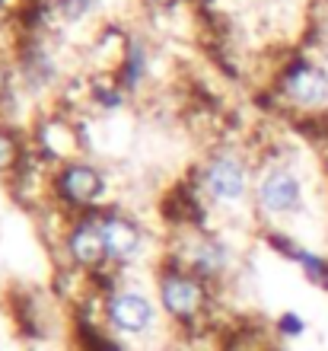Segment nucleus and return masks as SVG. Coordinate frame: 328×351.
<instances>
[{
  "label": "nucleus",
  "instance_id": "f257e3e1",
  "mask_svg": "<svg viewBox=\"0 0 328 351\" xmlns=\"http://www.w3.org/2000/svg\"><path fill=\"white\" fill-rule=\"evenodd\" d=\"M258 204L271 214H293L303 204V185L287 167H271L258 182Z\"/></svg>",
  "mask_w": 328,
  "mask_h": 351
},
{
  "label": "nucleus",
  "instance_id": "f03ea898",
  "mask_svg": "<svg viewBox=\"0 0 328 351\" xmlns=\"http://www.w3.org/2000/svg\"><path fill=\"white\" fill-rule=\"evenodd\" d=\"M204 189H207L210 198H217L223 204L239 202L249 189V176L242 160L236 157H217L204 173Z\"/></svg>",
  "mask_w": 328,
  "mask_h": 351
},
{
  "label": "nucleus",
  "instance_id": "7ed1b4c3",
  "mask_svg": "<svg viewBox=\"0 0 328 351\" xmlns=\"http://www.w3.org/2000/svg\"><path fill=\"white\" fill-rule=\"evenodd\" d=\"M153 316H156L153 304H150L144 294H137V291H121V294L112 297V304H109L112 326L128 335L147 332V329L153 326Z\"/></svg>",
  "mask_w": 328,
  "mask_h": 351
},
{
  "label": "nucleus",
  "instance_id": "20e7f679",
  "mask_svg": "<svg viewBox=\"0 0 328 351\" xmlns=\"http://www.w3.org/2000/svg\"><path fill=\"white\" fill-rule=\"evenodd\" d=\"M283 93H287L297 106H306V109L325 106L328 102V74L316 64L293 67L290 74H287V80H283Z\"/></svg>",
  "mask_w": 328,
  "mask_h": 351
},
{
  "label": "nucleus",
  "instance_id": "39448f33",
  "mask_svg": "<svg viewBox=\"0 0 328 351\" xmlns=\"http://www.w3.org/2000/svg\"><path fill=\"white\" fill-rule=\"evenodd\" d=\"M204 304V291L198 287V281L185 275H173L163 281V306L173 316H194Z\"/></svg>",
  "mask_w": 328,
  "mask_h": 351
},
{
  "label": "nucleus",
  "instance_id": "423d86ee",
  "mask_svg": "<svg viewBox=\"0 0 328 351\" xmlns=\"http://www.w3.org/2000/svg\"><path fill=\"white\" fill-rule=\"evenodd\" d=\"M99 230H102V240H105V252H109V259H115V262L131 259L137 252V246H140L137 227L128 221H121V217H105V221L99 223Z\"/></svg>",
  "mask_w": 328,
  "mask_h": 351
},
{
  "label": "nucleus",
  "instance_id": "0eeeda50",
  "mask_svg": "<svg viewBox=\"0 0 328 351\" xmlns=\"http://www.w3.org/2000/svg\"><path fill=\"white\" fill-rule=\"evenodd\" d=\"M61 189H64L67 198L86 204V202H96V198L105 192V182H102V176L92 167L77 163V167L64 169V176H61Z\"/></svg>",
  "mask_w": 328,
  "mask_h": 351
},
{
  "label": "nucleus",
  "instance_id": "6e6552de",
  "mask_svg": "<svg viewBox=\"0 0 328 351\" xmlns=\"http://www.w3.org/2000/svg\"><path fill=\"white\" fill-rule=\"evenodd\" d=\"M67 246H71L73 262H80V265H99L102 259H109L99 223H80V227L71 233V243H67Z\"/></svg>",
  "mask_w": 328,
  "mask_h": 351
},
{
  "label": "nucleus",
  "instance_id": "1a4fd4ad",
  "mask_svg": "<svg viewBox=\"0 0 328 351\" xmlns=\"http://www.w3.org/2000/svg\"><path fill=\"white\" fill-rule=\"evenodd\" d=\"M194 262L204 275H220L223 268H227V250L220 246V243H201L198 252H194Z\"/></svg>",
  "mask_w": 328,
  "mask_h": 351
},
{
  "label": "nucleus",
  "instance_id": "9d476101",
  "mask_svg": "<svg viewBox=\"0 0 328 351\" xmlns=\"http://www.w3.org/2000/svg\"><path fill=\"white\" fill-rule=\"evenodd\" d=\"M303 329H306V326H303V319L297 313H283L281 316V332L283 335H303Z\"/></svg>",
  "mask_w": 328,
  "mask_h": 351
},
{
  "label": "nucleus",
  "instance_id": "9b49d317",
  "mask_svg": "<svg viewBox=\"0 0 328 351\" xmlns=\"http://www.w3.org/2000/svg\"><path fill=\"white\" fill-rule=\"evenodd\" d=\"M10 160H13V141H10V138H3V134H0V169L7 167Z\"/></svg>",
  "mask_w": 328,
  "mask_h": 351
},
{
  "label": "nucleus",
  "instance_id": "f8f14e48",
  "mask_svg": "<svg viewBox=\"0 0 328 351\" xmlns=\"http://www.w3.org/2000/svg\"><path fill=\"white\" fill-rule=\"evenodd\" d=\"M160 3H166V0H160Z\"/></svg>",
  "mask_w": 328,
  "mask_h": 351
}]
</instances>
